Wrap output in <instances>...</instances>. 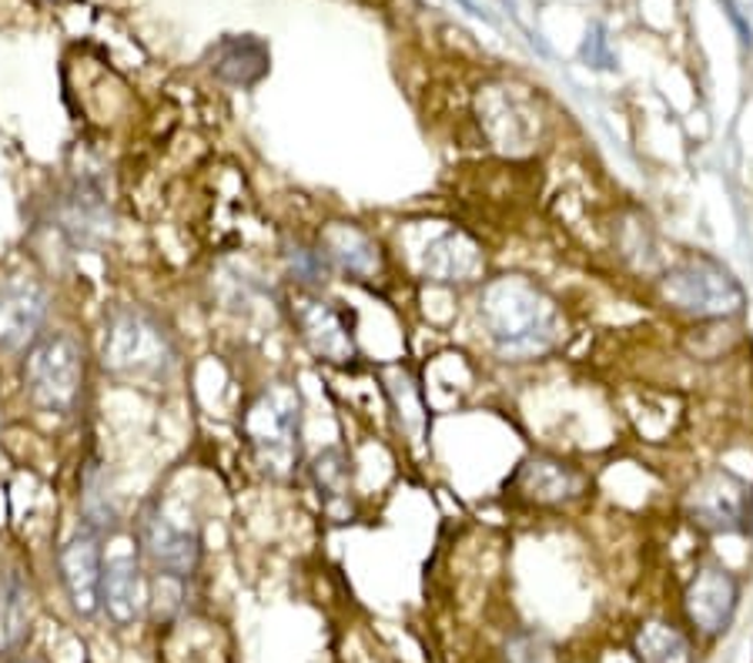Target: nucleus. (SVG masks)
Instances as JSON below:
<instances>
[{
  "mask_svg": "<svg viewBox=\"0 0 753 663\" xmlns=\"http://www.w3.org/2000/svg\"><path fill=\"white\" fill-rule=\"evenodd\" d=\"M489 346L506 362H533L559 349L563 312L546 288L523 275H502L482 285L475 305Z\"/></svg>",
  "mask_w": 753,
  "mask_h": 663,
  "instance_id": "nucleus-1",
  "label": "nucleus"
},
{
  "mask_svg": "<svg viewBox=\"0 0 753 663\" xmlns=\"http://www.w3.org/2000/svg\"><path fill=\"white\" fill-rule=\"evenodd\" d=\"M101 362L124 382L161 386L178 369V343L155 312L142 305H117L104 322Z\"/></svg>",
  "mask_w": 753,
  "mask_h": 663,
  "instance_id": "nucleus-2",
  "label": "nucleus"
},
{
  "mask_svg": "<svg viewBox=\"0 0 753 663\" xmlns=\"http://www.w3.org/2000/svg\"><path fill=\"white\" fill-rule=\"evenodd\" d=\"M241 429L262 473L275 480L295 473L302 456V399L292 386L275 382L262 389L248 406Z\"/></svg>",
  "mask_w": 753,
  "mask_h": 663,
  "instance_id": "nucleus-3",
  "label": "nucleus"
},
{
  "mask_svg": "<svg viewBox=\"0 0 753 663\" xmlns=\"http://www.w3.org/2000/svg\"><path fill=\"white\" fill-rule=\"evenodd\" d=\"M660 298L673 312H683V315L703 318V322L733 318L743 312V302H746L743 288L730 275V269H723L710 255H693V259L670 265L660 278Z\"/></svg>",
  "mask_w": 753,
  "mask_h": 663,
  "instance_id": "nucleus-4",
  "label": "nucleus"
},
{
  "mask_svg": "<svg viewBox=\"0 0 753 663\" xmlns=\"http://www.w3.org/2000/svg\"><path fill=\"white\" fill-rule=\"evenodd\" d=\"M51 221L71 252H101L114 235V208L104 178L91 168L74 171L51 198Z\"/></svg>",
  "mask_w": 753,
  "mask_h": 663,
  "instance_id": "nucleus-5",
  "label": "nucleus"
},
{
  "mask_svg": "<svg viewBox=\"0 0 753 663\" xmlns=\"http://www.w3.org/2000/svg\"><path fill=\"white\" fill-rule=\"evenodd\" d=\"M28 389L31 399L54 415H67L84 386V356L74 336L67 332H48L38 336V343L28 352Z\"/></svg>",
  "mask_w": 753,
  "mask_h": 663,
  "instance_id": "nucleus-6",
  "label": "nucleus"
},
{
  "mask_svg": "<svg viewBox=\"0 0 753 663\" xmlns=\"http://www.w3.org/2000/svg\"><path fill=\"white\" fill-rule=\"evenodd\" d=\"M138 539L148 564L158 577L171 580H191L201 564V536L191 519L175 516L161 499L145 506L138 523Z\"/></svg>",
  "mask_w": 753,
  "mask_h": 663,
  "instance_id": "nucleus-7",
  "label": "nucleus"
},
{
  "mask_svg": "<svg viewBox=\"0 0 753 663\" xmlns=\"http://www.w3.org/2000/svg\"><path fill=\"white\" fill-rule=\"evenodd\" d=\"M750 503H753V493L740 476L726 470H710L687 490L683 516L700 533L730 536V533H746Z\"/></svg>",
  "mask_w": 753,
  "mask_h": 663,
  "instance_id": "nucleus-8",
  "label": "nucleus"
},
{
  "mask_svg": "<svg viewBox=\"0 0 753 663\" xmlns=\"http://www.w3.org/2000/svg\"><path fill=\"white\" fill-rule=\"evenodd\" d=\"M506 496L530 509H566L579 503L589 490V480L566 460L540 453L523 460L506 480Z\"/></svg>",
  "mask_w": 753,
  "mask_h": 663,
  "instance_id": "nucleus-9",
  "label": "nucleus"
},
{
  "mask_svg": "<svg viewBox=\"0 0 753 663\" xmlns=\"http://www.w3.org/2000/svg\"><path fill=\"white\" fill-rule=\"evenodd\" d=\"M48 288L31 275L0 278V349L34 346L48 318Z\"/></svg>",
  "mask_w": 753,
  "mask_h": 663,
  "instance_id": "nucleus-10",
  "label": "nucleus"
},
{
  "mask_svg": "<svg viewBox=\"0 0 753 663\" xmlns=\"http://www.w3.org/2000/svg\"><path fill=\"white\" fill-rule=\"evenodd\" d=\"M740 607V583L736 577L720 567V564H703L687 590H683V610L687 620L703 633V636H720L730 630L733 613Z\"/></svg>",
  "mask_w": 753,
  "mask_h": 663,
  "instance_id": "nucleus-11",
  "label": "nucleus"
},
{
  "mask_svg": "<svg viewBox=\"0 0 753 663\" xmlns=\"http://www.w3.org/2000/svg\"><path fill=\"white\" fill-rule=\"evenodd\" d=\"M292 315L299 325V336L312 349V356H318L322 362H332V366L355 362L352 328L332 302H325L318 295H299L292 305Z\"/></svg>",
  "mask_w": 753,
  "mask_h": 663,
  "instance_id": "nucleus-12",
  "label": "nucleus"
},
{
  "mask_svg": "<svg viewBox=\"0 0 753 663\" xmlns=\"http://www.w3.org/2000/svg\"><path fill=\"white\" fill-rule=\"evenodd\" d=\"M61 580L71 597V607L81 617L97 613L101 607V536L87 526H81L64 546H61Z\"/></svg>",
  "mask_w": 753,
  "mask_h": 663,
  "instance_id": "nucleus-13",
  "label": "nucleus"
},
{
  "mask_svg": "<svg viewBox=\"0 0 753 663\" xmlns=\"http://www.w3.org/2000/svg\"><path fill=\"white\" fill-rule=\"evenodd\" d=\"M101 607L121 627H132L148 607V583L138 564V552L114 549L101 564Z\"/></svg>",
  "mask_w": 753,
  "mask_h": 663,
  "instance_id": "nucleus-14",
  "label": "nucleus"
},
{
  "mask_svg": "<svg viewBox=\"0 0 753 663\" xmlns=\"http://www.w3.org/2000/svg\"><path fill=\"white\" fill-rule=\"evenodd\" d=\"M422 272H426L429 282H439V285H452V288L475 285L485 272L482 245L472 235L449 229V232H442L439 239L429 242L426 259H422Z\"/></svg>",
  "mask_w": 753,
  "mask_h": 663,
  "instance_id": "nucleus-15",
  "label": "nucleus"
},
{
  "mask_svg": "<svg viewBox=\"0 0 753 663\" xmlns=\"http://www.w3.org/2000/svg\"><path fill=\"white\" fill-rule=\"evenodd\" d=\"M325 259L332 269L345 272L348 278H379L383 275V249L368 232H362L352 221H332L325 225L322 239H318Z\"/></svg>",
  "mask_w": 753,
  "mask_h": 663,
  "instance_id": "nucleus-16",
  "label": "nucleus"
},
{
  "mask_svg": "<svg viewBox=\"0 0 753 663\" xmlns=\"http://www.w3.org/2000/svg\"><path fill=\"white\" fill-rule=\"evenodd\" d=\"M269 48L259 38H221L211 54L208 67L218 81L234 84V87H251L269 74Z\"/></svg>",
  "mask_w": 753,
  "mask_h": 663,
  "instance_id": "nucleus-17",
  "label": "nucleus"
},
{
  "mask_svg": "<svg viewBox=\"0 0 753 663\" xmlns=\"http://www.w3.org/2000/svg\"><path fill=\"white\" fill-rule=\"evenodd\" d=\"M637 663H697L693 640L667 620H647L634 633Z\"/></svg>",
  "mask_w": 753,
  "mask_h": 663,
  "instance_id": "nucleus-18",
  "label": "nucleus"
},
{
  "mask_svg": "<svg viewBox=\"0 0 753 663\" xmlns=\"http://www.w3.org/2000/svg\"><path fill=\"white\" fill-rule=\"evenodd\" d=\"M312 480L318 490V499L332 519H345V509L352 503V470L348 456L338 446H328L312 463Z\"/></svg>",
  "mask_w": 753,
  "mask_h": 663,
  "instance_id": "nucleus-19",
  "label": "nucleus"
},
{
  "mask_svg": "<svg viewBox=\"0 0 753 663\" xmlns=\"http://www.w3.org/2000/svg\"><path fill=\"white\" fill-rule=\"evenodd\" d=\"M81 509H84V526L101 533H111L121 519L117 509V496H114V483L111 473L101 463H91L81 483Z\"/></svg>",
  "mask_w": 753,
  "mask_h": 663,
  "instance_id": "nucleus-20",
  "label": "nucleus"
},
{
  "mask_svg": "<svg viewBox=\"0 0 753 663\" xmlns=\"http://www.w3.org/2000/svg\"><path fill=\"white\" fill-rule=\"evenodd\" d=\"M31 623V593L14 570L0 573V653L14 650Z\"/></svg>",
  "mask_w": 753,
  "mask_h": 663,
  "instance_id": "nucleus-21",
  "label": "nucleus"
},
{
  "mask_svg": "<svg viewBox=\"0 0 753 663\" xmlns=\"http://www.w3.org/2000/svg\"><path fill=\"white\" fill-rule=\"evenodd\" d=\"M285 265H289V275L308 288H318L332 278V265H328L322 245H308L302 239L285 245Z\"/></svg>",
  "mask_w": 753,
  "mask_h": 663,
  "instance_id": "nucleus-22",
  "label": "nucleus"
},
{
  "mask_svg": "<svg viewBox=\"0 0 753 663\" xmlns=\"http://www.w3.org/2000/svg\"><path fill=\"white\" fill-rule=\"evenodd\" d=\"M506 663H559V653L550 636L523 630L506 643Z\"/></svg>",
  "mask_w": 753,
  "mask_h": 663,
  "instance_id": "nucleus-23",
  "label": "nucleus"
},
{
  "mask_svg": "<svg viewBox=\"0 0 753 663\" xmlns=\"http://www.w3.org/2000/svg\"><path fill=\"white\" fill-rule=\"evenodd\" d=\"M583 61H586L589 67H603V71H609V67H613V54H609L606 34H603V28H599V24H596V28L586 34V41H583Z\"/></svg>",
  "mask_w": 753,
  "mask_h": 663,
  "instance_id": "nucleus-24",
  "label": "nucleus"
},
{
  "mask_svg": "<svg viewBox=\"0 0 753 663\" xmlns=\"http://www.w3.org/2000/svg\"><path fill=\"white\" fill-rule=\"evenodd\" d=\"M723 8H726V18L733 21V28H736V34H740V44L743 48H753V31H750V24H746V18L740 14V8L733 4V0H723Z\"/></svg>",
  "mask_w": 753,
  "mask_h": 663,
  "instance_id": "nucleus-25",
  "label": "nucleus"
}]
</instances>
